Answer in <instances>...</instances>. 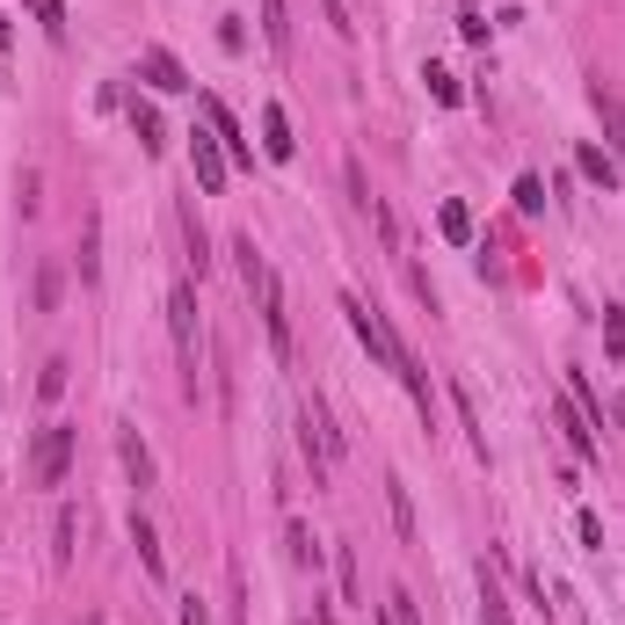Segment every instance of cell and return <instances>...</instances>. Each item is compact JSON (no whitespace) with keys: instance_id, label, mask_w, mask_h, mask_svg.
<instances>
[{"instance_id":"1","label":"cell","mask_w":625,"mask_h":625,"mask_svg":"<svg viewBox=\"0 0 625 625\" xmlns=\"http://www.w3.org/2000/svg\"><path fill=\"white\" fill-rule=\"evenodd\" d=\"M233 255H241V277H247V292H255V306H262V328H269V349H277V364H292V306H284L277 269L262 262L255 233H241V241H233Z\"/></svg>"},{"instance_id":"2","label":"cell","mask_w":625,"mask_h":625,"mask_svg":"<svg viewBox=\"0 0 625 625\" xmlns=\"http://www.w3.org/2000/svg\"><path fill=\"white\" fill-rule=\"evenodd\" d=\"M168 328H174V357H182V393H204V320H197V292L190 284H174L168 292Z\"/></svg>"},{"instance_id":"3","label":"cell","mask_w":625,"mask_h":625,"mask_svg":"<svg viewBox=\"0 0 625 625\" xmlns=\"http://www.w3.org/2000/svg\"><path fill=\"white\" fill-rule=\"evenodd\" d=\"M342 312H349V328H357V342H364L371 357H379V364L400 379V364H407V342H400V335L385 328V312H379V306H364L357 292H342Z\"/></svg>"},{"instance_id":"4","label":"cell","mask_w":625,"mask_h":625,"mask_svg":"<svg viewBox=\"0 0 625 625\" xmlns=\"http://www.w3.org/2000/svg\"><path fill=\"white\" fill-rule=\"evenodd\" d=\"M298 444H306V466H312V487H328V473H335V458H342V430L328 422V407L312 400L306 415H298Z\"/></svg>"},{"instance_id":"5","label":"cell","mask_w":625,"mask_h":625,"mask_svg":"<svg viewBox=\"0 0 625 625\" xmlns=\"http://www.w3.org/2000/svg\"><path fill=\"white\" fill-rule=\"evenodd\" d=\"M73 466V430L66 422H52V430H36V452H30V480L36 487H59Z\"/></svg>"},{"instance_id":"6","label":"cell","mask_w":625,"mask_h":625,"mask_svg":"<svg viewBox=\"0 0 625 625\" xmlns=\"http://www.w3.org/2000/svg\"><path fill=\"white\" fill-rule=\"evenodd\" d=\"M190 168H197V182H204V197L226 190L233 160H226V146H219V131H211V124H197V131H190Z\"/></svg>"},{"instance_id":"7","label":"cell","mask_w":625,"mask_h":625,"mask_svg":"<svg viewBox=\"0 0 625 625\" xmlns=\"http://www.w3.org/2000/svg\"><path fill=\"white\" fill-rule=\"evenodd\" d=\"M590 109H596V124H604V139H611V160L625 168V95L604 81V73L590 81Z\"/></svg>"},{"instance_id":"8","label":"cell","mask_w":625,"mask_h":625,"mask_svg":"<svg viewBox=\"0 0 625 625\" xmlns=\"http://www.w3.org/2000/svg\"><path fill=\"white\" fill-rule=\"evenodd\" d=\"M139 81H146V87H160V95H182V87H197L190 73H182V59L160 52V44H146V52H139Z\"/></svg>"},{"instance_id":"9","label":"cell","mask_w":625,"mask_h":625,"mask_svg":"<svg viewBox=\"0 0 625 625\" xmlns=\"http://www.w3.org/2000/svg\"><path fill=\"white\" fill-rule=\"evenodd\" d=\"M117 458H124V473H131V487H153V452H146L139 422H117Z\"/></svg>"},{"instance_id":"10","label":"cell","mask_w":625,"mask_h":625,"mask_svg":"<svg viewBox=\"0 0 625 625\" xmlns=\"http://www.w3.org/2000/svg\"><path fill=\"white\" fill-rule=\"evenodd\" d=\"M262 153H269V160H292V153H298V139H292V117H284V103H269V109H262Z\"/></svg>"},{"instance_id":"11","label":"cell","mask_w":625,"mask_h":625,"mask_svg":"<svg viewBox=\"0 0 625 625\" xmlns=\"http://www.w3.org/2000/svg\"><path fill=\"white\" fill-rule=\"evenodd\" d=\"M553 422L568 430V444H574V458H596V430L582 422V407L574 400H553Z\"/></svg>"},{"instance_id":"12","label":"cell","mask_w":625,"mask_h":625,"mask_svg":"<svg viewBox=\"0 0 625 625\" xmlns=\"http://www.w3.org/2000/svg\"><path fill=\"white\" fill-rule=\"evenodd\" d=\"M574 168H582V174H590V182H596V190H618V160H611V146H582V153H574Z\"/></svg>"},{"instance_id":"13","label":"cell","mask_w":625,"mask_h":625,"mask_svg":"<svg viewBox=\"0 0 625 625\" xmlns=\"http://www.w3.org/2000/svg\"><path fill=\"white\" fill-rule=\"evenodd\" d=\"M400 385H407V400H415V407H422V422H430V430H436V393H430V371H422L415 357L400 364Z\"/></svg>"},{"instance_id":"14","label":"cell","mask_w":625,"mask_h":625,"mask_svg":"<svg viewBox=\"0 0 625 625\" xmlns=\"http://www.w3.org/2000/svg\"><path fill=\"white\" fill-rule=\"evenodd\" d=\"M131 545H139L146 574H153V582H160V574H168V553H160V539H153V523H146V517H131Z\"/></svg>"},{"instance_id":"15","label":"cell","mask_w":625,"mask_h":625,"mask_svg":"<svg viewBox=\"0 0 625 625\" xmlns=\"http://www.w3.org/2000/svg\"><path fill=\"white\" fill-rule=\"evenodd\" d=\"M95 247H103V219H87L81 226V284L103 277V255H95Z\"/></svg>"},{"instance_id":"16","label":"cell","mask_w":625,"mask_h":625,"mask_svg":"<svg viewBox=\"0 0 625 625\" xmlns=\"http://www.w3.org/2000/svg\"><path fill=\"white\" fill-rule=\"evenodd\" d=\"M131 131H139V146H146V153H160V146H168V131H160L153 103H131Z\"/></svg>"},{"instance_id":"17","label":"cell","mask_w":625,"mask_h":625,"mask_svg":"<svg viewBox=\"0 0 625 625\" xmlns=\"http://www.w3.org/2000/svg\"><path fill=\"white\" fill-rule=\"evenodd\" d=\"M73 539H81V517L59 509V523H52V568H66V560H73Z\"/></svg>"},{"instance_id":"18","label":"cell","mask_w":625,"mask_h":625,"mask_svg":"<svg viewBox=\"0 0 625 625\" xmlns=\"http://www.w3.org/2000/svg\"><path fill=\"white\" fill-rule=\"evenodd\" d=\"M385 509H393L400 539H415V502H407V487H400V480H385Z\"/></svg>"},{"instance_id":"19","label":"cell","mask_w":625,"mask_h":625,"mask_svg":"<svg viewBox=\"0 0 625 625\" xmlns=\"http://www.w3.org/2000/svg\"><path fill=\"white\" fill-rule=\"evenodd\" d=\"M262 36H269V52L292 44V22H284V0H262Z\"/></svg>"},{"instance_id":"20","label":"cell","mask_w":625,"mask_h":625,"mask_svg":"<svg viewBox=\"0 0 625 625\" xmlns=\"http://www.w3.org/2000/svg\"><path fill=\"white\" fill-rule=\"evenodd\" d=\"M436 226H444V241H473V211L466 204H444V211H436Z\"/></svg>"},{"instance_id":"21","label":"cell","mask_w":625,"mask_h":625,"mask_svg":"<svg viewBox=\"0 0 625 625\" xmlns=\"http://www.w3.org/2000/svg\"><path fill=\"white\" fill-rule=\"evenodd\" d=\"M284 545H292V560H298V568H320V545H312V531H306V523H292V531H284Z\"/></svg>"},{"instance_id":"22","label":"cell","mask_w":625,"mask_h":625,"mask_svg":"<svg viewBox=\"0 0 625 625\" xmlns=\"http://www.w3.org/2000/svg\"><path fill=\"white\" fill-rule=\"evenodd\" d=\"M182 233H190V262H197V277L211 269V241H204V226H197V211H182Z\"/></svg>"},{"instance_id":"23","label":"cell","mask_w":625,"mask_h":625,"mask_svg":"<svg viewBox=\"0 0 625 625\" xmlns=\"http://www.w3.org/2000/svg\"><path fill=\"white\" fill-rule=\"evenodd\" d=\"M480 611H487V625H509V596L487 582V568H480Z\"/></svg>"},{"instance_id":"24","label":"cell","mask_w":625,"mask_h":625,"mask_svg":"<svg viewBox=\"0 0 625 625\" xmlns=\"http://www.w3.org/2000/svg\"><path fill=\"white\" fill-rule=\"evenodd\" d=\"M385 625H422V611H415V596H407V590L385 596Z\"/></svg>"},{"instance_id":"25","label":"cell","mask_w":625,"mask_h":625,"mask_svg":"<svg viewBox=\"0 0 625 625\" xmlns=\"http://www.w3.org/2000/svg\"><path fill=\"white\" fill-rule=\"evenodd\" d=\"M574 539L590 545V553H604V523H596V509H574Z\"/></svg>"},{"instance_id":"26","label":"cell","mask_w":625,"mask_h":625,"mask_svg":"<svg viewBox=\"0 0 625 625\" xmlns=\"http://www.w3.org/2000/svg\"><path fill=\"white\" fill-rule=\"evenodd\" d=\"M422 81H430V95H436V103H444V109H458V81H452V73H444V66H430V73H422Z\"/></svg>"},{"instance_id":"27","label":"cell","mask_w":625,"mask_h":625,"mask_svg":"<svg viewBox=\"0 0 625 625\" xmlns=\"http://www.w3.org/2000/svg\"><path fill=\"white\" fill-rule=\"evenodd\" d=\"M517 211H545V182L539 174H517Z\"/></svg>"},{"instance_id":"28","label":"cell","mask_w":625,"mask_h":625,"mask_svg":"<svg viewBox=\"0 0 625 625\" xmlns=\"http://www.w3.org/2000/svg\"><path fill=\"white\" fill-rule=\"evenodd\" d=\"M66 357H52V364H44V379H36V393H44V400H59V393H66Z\"/></svg>"},{"instance_id":"29","label":"cell","mask_w":625,"mask_h":625,"mask_svg":"<svg viewBox=\"0 0 625 625\" xmlns=\"http://www.w3.org/2000/svg\"><path fill=\"white\" fill-rule=\"evenodd\" d=\"M52 306H59V269L44 262V269H36V312H52Z\"/></svg>"},{"instance_id":"30","label":"cell","mask_w":625,"mask_h":625,"mask_svg":"<svg viewBox=\"0 0 625 625\" xmlns=\"http://www.w3.org/2000/svg\"><path fill=\"white\" fill-rule=\"evenodd\" d=\"M30 15L44 22V30H52V36H66V8H59V0H30Z\"/></svg>"},{"instance_id":"31","label":"cell","mask_w":625,"mask_h":625,"mask_svg":"<svg viewBox=\"0 0 625 625\" xmlns=\"http://www.w3.org/2000/svg\"><path fill=\"white\" fill-rule=\"evenodd\" d=\"M604 349L625 364V320H618V312H604Z\"/></svg>"},{"instance_id":"32","label":"cell","mask_w":625,"mask_h":625,"mask_svg":"<svg viewBox=\"0 0 625 625\" xmlns=\"http://www.w3.org/2000/svg\"><path fill=\"white\" fill-rule=\"evenodd\" d=\"M335 568H342V604H357V553L342 545V560H335Z\"/></svg>"},{"instance_id":"33","label":"cell","mask_w":625,"mask_h":625,"mask_svg":"<svg viewBox=\"0 0 625 625\" xmlns=\"http://www.w3.org/2000/svg\"><path fill=\"white\" fill-rule=\"evenodd\" d=\"M320 8H328V22H335V36H357V22H349V8H342V0H320Z\"/></svg>"},{"instance_id":"34","label":"cell","mask_w":625,"mask_h":625,"mask_svg":"<svg viewBox=\"0 0 625 625\" xmlns=\"http://www.w3.org/2000/svg\"><path fill=\"white\" fill-rule=\"evenodd\" d=\"M182 625H211V604H204V596H182Z\"/></svg>"},{"instance_id":"35","label":"cell","mask_w":625,"mask_h":625,"mask_svg":"<svg viewBox=\"0 0 625 625\" xmlns=\"http://www.w3.org/2000/svg\"><path fill=\"white\" fill-rule=\"evenodd\" d=\"M611 415H618V430H625V393H618V400H611Z\"/></svg>"},{"instance_id":"36","label":"cell","mask_w":625,"mask_h":625,"mask_svg":"<svg viewBox=\"0 0 625 625\" xmlns=\"http://www.w3.org/2000/svg\"><path fill=\"white\" fill-rule=\"evenodd\" d=\"M87 625H103V618H87Z\"/></svg>"}]
</instances>
